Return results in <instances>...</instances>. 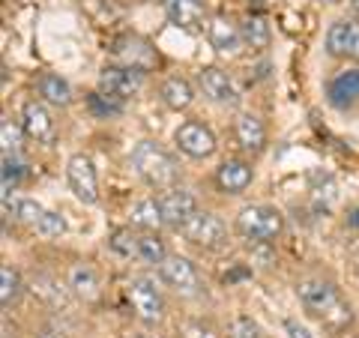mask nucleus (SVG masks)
Listing matches in <instances>:
<instances>
[{"label":"nucleus","instance_id":"3","mask_svg":"<svg viewBox=\"0 0 359 338\" xmlns=\"http://www.w3.org/2000/svg\"><path fill=\"white\" fill-rule=\"evenodd\" d=\"M233 228L249 243H273L285 231V212L273 204H249L237 212Z\"/></svg>","mask_w":359,"mask_h":338},{"label":"nucleus","instance_id":"25","mask_svg":"<svg viewBox=\"0 0 359 338\" xmlns=\"http://www.w3.org/2000/svg\"><path fill=\"white\" fill-rule=\"evenodd\" d=\"M240 27H243V42L249 45L252 51H266L269 48V42H273V30H269L264 15H257V13L245 15Z\"/></svg>","mask_w":359,"mask_h":338},{"label":"nucleus","instance_id":"38","mask_svg":"<svg viewBox=\"0 0 359 338\" xmlns=\"http://www.w3.org/2000/svg\"><path fill=\"white\" fill-rule=\"evenodd\" d=\"M353 338H359V335H353Z\"/></svg>","mask_w":359,"mask_h":338},{"label":"nucleus","instance_id":"31","mask_svg":"<svg viewBox=\"0 0 359 338\" xmlns=\"http://www.w3.org/2000/svg\"><path fill=\"white\" fill-rule=\"evenodd\" d=\"M0 177H4V195H9V191H15L21 186V180H25V165H21V159L15 153H4V171H0Z\"/></svg>","mask_w":359,"mask_h":338},{"label":"nucleus","instance_id":"29","mask_svg":"<svg viewBox=\"0 0 359 338\" xmlns=\"http://www.w3.org/2000/svg\"><path fill=\"white\" fill-rule=\"evenodd\" d=\"M25 138H27L25 126H21V123H15L13 117L4 114V120H0V144H4V153H15V156H18Z\"/></svg>","mask_w":359,"mask_h":338},{"label":"nucleus","instance_id":"19","mask_svg":"<svg viewBox=\"0 0 359 338\" xmlns=\"http://www.w3.org/2000/svg\"><path fill=\"white\" fill-rule=\"evenodd\" d=\"M327 102L332 108H353L359 102V69H341L330 78Z\"/></svg>","mask_w":359,"mask_h":338},{"label":"nucleus","instance_id":"2","mask_svg":"<svg viewBox=\"0 0 359 338\" xmlns=\"http://www.w3.org/2000/svg\"><path fill=\"white\" fill-rule=\"evenodd\" d=\"M129 162L135 168V174H138L150 189H162V191L174 189L177 180H180V162L162 147L159 141H147V138L138 141L132 147Z\"/></svg>","mask_w":359,"mask_h":338},{"label":"nucleus","instance_id":"13","mask_svg":"<svg viewBox=\"0 0 359 338\" xmlns=\"http://www.w3.org/2000/svg\"><path fill=\"white\" fill-rule=\"evenodd\" d=\"M96 87L102 90V93H114L120 99H129L144 87V72L132 69V66L111 63V66H105V69L99 72V84Z\"/></svg>","mask_w":359,"mask_h":338},{"label":"nucleus","instance_id":"37","mask_svg":"<svg viewBox=\"0 0 359 338\" xmlns=\"http://www.w3.org/2000/svg\"><path fill=\"white\" fill-rule=\"evenodd\" d=\"M36 338H63V335H60L57 330H42V332H39Z\"/></svg>","mask_w":359,"mask_h":338},{"label":"nucleus","instance_id":"5","mask_svg":"<svg viewBox=\"0 0 359 338\" xmlns=\"http://www.w3.org/2000/svg\"><path fill=\"white\" fill-rule=\"evenodd\" d=\"M159 278L180 297H201L204 294V278H201L198 266L183 255H168L159 264Z\"/></svg>","mask_w":359,"mask_h":338},{"label":"nucleus","instance_id":"17","mask_svg":"<svg viewBox=\"0 0 359 338\" xmlns=\"http://www.w3.org/2000/svg\"><path fill=\"white\" fill-rule=\"evenodd\" d=\"M233 138H237L240 150L249 153V156H261L269 144L264 120L257 114H249V111H245V114H237V120H233Z\"/></svg>","mask_w":359,"mask_h":338},{"label":"nucleus","instance_id":"32","mask_svg":"<svg viewBox=\"0 0 359 338\" xmlns=\"http://www.w3.org/2000/svg\"><path fill=\"white\" fill-rule=\"evenodd\" d=\"M180 338H222V332L204 318H192L180 323Z\"/></svg>","mask_w":359,"mask_h":338},{"label":"nucleus","instance_id":"8","mask_svg":"<svg viewBox=\"0 0 359 338\" xmlns=\"http://www.w3.org/2000/svg\"><path fill=\"white\" fill-rule=\"evenodd\" d=\"M159 207H162V216H165V224L174 231H183L189 222L198 216V198L192 195L189 189H165L159 195Z\"/></svg>","mask_w":359,"mask_h":338},{"label":"nucleus","instance_id":"27","mask_svg":"<svg viewBox=\"0 0 359 338\" xmlns=\"http://www.w3.org/2000/svg\"><path fill=\"white\" fill-rule=\"evenodd\" d=\"M21 294H25L21 273L13 264H0V302H4V309H13L21 299Z\"/></svg>","mask_w":359,"mask_h":338},{"label":"nucleus","instance_id":"28","mask_svg":"<svg viewBox=\"0 0 359 338\" xmlns=\"http://www.w3.org/2000/svg\"><path fill=\"white\" fill-rule=\"evenodd\" d=\"M168 257V245L165 240L156 231H141V243H138V261L141 264H150V266H159Z\"/></svg>","mask_w":359,"mask_h":338},{"label":"nucleus","instance_id":"12","mask_svg":"<svg viewBox=\"0 0 359 338\" xmlns=\"http://www.w3.org/2000/svg\"><path fill=\"white\" fill-rule=\"evenodd\" d=\"M198 87H201V93L216 105H237L240 102L233 78L224 69H219V66H204V69L198 72Z\"/></svg>","mask_w":359,"mask_h":338},{"label":"nucleus","instance_id":"20","mask_svg":"<svg viewBox=\"0 0 359 338\" xmlns=\"http://www.w3.org/2000/svg\"><path fill=\"white\" fill-rule=\"evenodd\" d=\"M66 285H69V290L81 302H96L99 294H102V281H99V273L90 264H84V261H78V264L69 266Z\"/></svg>","mask_w":359,"mask_h":338},{"label":"nucleus","instance_id":"21","mask_svg":"<svg viewBox=\"0 0 359 338\" xmlns=\"http://www.w3.org/2000/svg\"><path fill=\"white\" fill-rule=\"evenodd\" d=\"M36 90H39V99L48 105H57V108L72 105V87L57 72H42L36 81Z\"/></svg>","mask_w":359,"mask_h":338},{"label":"nucleus","instance_id":"35","mask_svg":"<svg viewBox=\"0 0 359 338\" xmlns=\"http://www.w3.org/2000/svg\"><path fill=\"white\" fill-rule=\"evenodd\" d=\"M285 330H287V335H290V338H311L306 326L297 323V320H285Z\"/></svg>","mask_w":359,"mask_h":338},{"label":"nucleus","instance_id":"26","mask_svg":"<svg viewBox=\"0 0 359 338\" xmlns=\"http://www.w3.org/2000/svg\"><path fill=\"white\" fill-rule=\"evenodd\" d=\"M87 108L90 114L99 117V120H111V117H120L123 111H126V99H120L114 93H102V90H93V93L87 96Z\"/></svg>","mask_w":359,"mask_h":338},{"label":"nucleus","instance_id":"30","mask_svg":"<svg viewBox=\"0 0 359 338\" xmlns=\"http://www.w3.org/2000/svg\"><path fill=\"white\" fill-rule=\"evenodd\" d=\"M224 338H266V332H264V326L252 318V314H237V318L228 323Z\"/></svg>","mask_w":359,"mask_h":338},{"label":"nucleus","instance_id":"14","mask_svg":"<svg viewBox=\"0 0 359 338\" xmlns=\"http://www.w3.org/2000/svg\"><path fill=\"white\" fill-rule=\"evenodd\" d=\"M327 51L339 60H359V21L341 18L327 30Z\"/></svg>","mask_w":359,"mask_h":338},{"label":"nucleus","instance_id":"6","mask_svg":"<svg viewBox=\"0 0 359 338\" xmlns=\"http://www.w3.org/2000/svg\"><path fill=\"white\" fill-rule=\"evenodd\" d=\"M183 236L201 252H219L228 245V228L210 210H198V216L183 228Z\"/></svg>","mask_w":359,"mask_h":338},{"label":"nucleus","instance_id":"16","mask_svg":"<svg viewBox=\"0 0 359 338\" xmlns=\"http://www.w3.org/2000/svg\"><path fill=\"white\" fill-rule=\"evenodd\" d=\"M252 180H255V168L245 159H224L216 168V174H212V183H216L222 195H243L252 186Z\"/></svg>","mask_w":359,"mask_h":338},{"label":"nucleus","instance_id":"34","mask_svg":"<svg viewBox=\"0 0 359 338\" xmlns=\"http://www.w3.org/2000/svg\"><path fill=\"white\" fill-rule=\"evenodd\" d=\"M42 212H45V210H42L33 198H15V201H13V216H15V219H21V222L36 224Z\"/></svg>","mask_w":359,"mask_h":338},{"label":"nucleus","instance_id":"23","mask_svg":"<svg viewBox=\"0 0 359 338\" xmlns=\"http://www.w3.org/2000/svg\"><path fill=\"white\" fill-rule=\"evenodd\" d=\"M159 96H162V102L171 111H186L189 105L195 102V87L189 84L186 78L171 75V78H165V81H162Z\"/></svg>","mask_w":359,"mask_h":338},{"label":"nucleus","instance_id":"11","mask_svg":"<svg viewBox=\"0 0 359 338\" xmlns=\"http://www.w3.org/2000/svg\"><path fill=\"white\" fill-rule=\"evenodd\" d=\"M114 60L120 66H132V69H138L147 75L153 66H159V54L153 51V45L141 36H120L114 42Z\"/></svg>","mask_w":359,"mask_h":338},{"label":"nucleus","instance_id":"18","mask_svg":"<svg viewBox=\"0 0 359 338\" xmlns=\"http://www.w3.org/2000/svg\"><path fill=\"white\" fill-rule=\"evenodd\" d=\"M207 39L219 54H237L243 48V27L228 15H212L207 25Z\"/></svg>","mask_w":359,"mask_h":338},{"label":"nucleus","instance_id":"4","mask_svg":"<svg viewBox=\"0 0 359 338\" xmlns=\"http://www.w3.org/2000/svg\"><path fill=\"white\" fill-rule=\"evenodd\" d=\"M126 302H129L132 314L144 326L162 323L165 314H168V299L162 294V288L156 285L153 276H132L129 285H126Z\"/></svg>","mask_w":359,"mask_h":338},{"label":"nucleus","instance_id":"15","mask_svg":"<svg viewBox=\"0 0 359 338\" xmlns=\"http://www.w3.org/2000/svg\"><path fill=\"white\" fill-rule=\"evenodd\" d=\"M165 15L174 27L186 33H204L210 25V15L201 0H165Z\"/></svg>","mask_w":359,"mask_h":338},{"label":"nucleus","instance_id":"7","mask_svg":"<svg viewBox=\"0 0 359 338\" xmlns=\"http://www.w3.org/2000/svg\"><path fill=\"white\" fill-rule=\"evenodd\" d=\"M174 144L180 147V153H186L189 159H210L212 153H216V135L207 123L201 120H186L180 123L177 132H174Z\"/></svg>","mask_w":359,"mask_h":338},{"label":"nucleus","instance_id":"22","mask_svg":"<svg viewBox=\"0 0 359 338\" xmlns=\"http://www.w3.org/2000/svg\"><path fill=\"white\" fill-rule=\"evenodd\" d=\"M129 224L132 228H138V231H156V234H159L162 228H168L165 216H162V207H159V198L138 201V204L132 207V212H129Z\"/></svg>","mask_w":359,"mask_h":338},{"label":"nucleus","instance_id":"33","mask_svg":"<svg viewBox=\"0 0 359 338\" xmlns=\"http://www.w3.org/2000/svg\"><path fill=\"white\" fill-rule=\"evenodd\" d=\"M42 236H48V240H54V236H60V234H66V219L60 216V212H54V210H45L42 216H39V222L33 224Z\"/></svg>","mask_w":359,"mask_h":338},{"label":"nucleus","instance_id":"10","mask_svg":"<svg viewBox=\"0 0 359 338\" xmlns=\"http://www.w3.org/2000/svg\"><path fill=\"white\" fill-rule=\"evenodd\" d=\"M21 126H25L27 138L36 141V144H54L57 141V123H54L51 111H48V102L42 99H30L21 108Z\"/></svg>","mask_w":359,"mask_h":338},{"label":"nucleus","instance_id":"24","mask_svg":"<svg viewBox=\"0 0 359 338\" xmlns=\"http://www.w3.org/2000/svg\"><path fill=\"white\" fill-rule=\"evenodd\" d=\"M138 243H141V231L138 228H114L105 236V245L111 255L123 257V261H138Z\"/></svg>","mask_w":359,"mask_h":338},{"label":"nucleus","instance_id":"1","mask_svg":"<svg viewBox=\"0 0 359 338\" xmlns=\"http://www.w3.org/2000/svg\"><path fill=\"white\" fill-rule=\"evenodd\" d=\"M297 297L302 302V309H306L314 320H320V326L332 335L344 332L347 326L353 323V309L351 302L341 297V290L335 281L330 278H299L297 281Z\"/></svg>","mask_w":359,"mask_h":338},{"label":"nucleus","instance_id":"36","mask_svg":"<svg viewBox=\"0 0 359 338\" xmlns=\"http://www.w3.org/2000/svg\"><path fill=\"white\" fill-rule=\"evenodd\" d=\"M132 338H165V335H159V332H150V330H141V332H135Z\"/></svg>","mask_w":359,"mask_h":338},{"label":"nucleus","instance_id":"9","mask_svg":"<svg viewBox=\"0 0 359 338\" xmlns=\"http://www.w3.org/2000/svg\"><path fill=\"white\" fill-rule=\"evenodd\" d=\"M66 180H69V189L75 191L78 201H84V204H96L99 201V177L90 156L75 153L66 162Z\"/></svg>","mask_w":359,"mask_h":338}]
</instances>
